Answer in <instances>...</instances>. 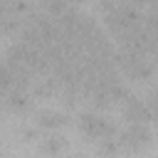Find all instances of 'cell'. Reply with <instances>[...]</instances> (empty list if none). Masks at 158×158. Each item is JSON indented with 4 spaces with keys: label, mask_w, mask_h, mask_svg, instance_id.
I'll return each instance as SVG.
<instances>
[{
    "label": "cell",
    "mask_w": 158,
    "mask_h": 158,
    "mask_svg": "<svg viewBox=\"0 0 158 158\" xmlns=\"http://www.w3.org/2000/svg\"><path fill=\"white\" fill-rule=\"evenodd\" d=\"M35 104H37V99L32 96L30 89H10V91H2V106L12 116L35 114V109H37Z\"/></svg>",
    "instance_id": "4"
},
{
    "label": "cell",
    "mask_w": 158,
    "mask_h": 158,
    "mask_svg": "<svg viewBox=\"0 0 158 158\" xmlns=\"http://www.w3.org/2000/svg\"><path fill=\"white\" fill-rule=\"evenodd\" d=\"M74 126H77L79 136H84V141H91V143L109 138V136H118V131H121V126L114 118H109L104 111H96L91 106H84L77 111Z\"/></svg>",
    "instance_id": "1"
},
{
    "label": "cell",
    "mask_w": 158,
    "mask_h": 158,
    "mask_svg": "<svg viewBox=\"0 0 158 158\" xmlns=\"http://www.w3.org/2000/svg\"><path fill=\"white\" fill-rule=\"evenodd\" d=\"M64 158H86V156H84V153H67Z\"/></svg>",
    "instance_id": "12"
},
{
    "label": "cell",
    "mask_w": 158,
    "mask_h": 158,
    "mask_svg": "<svg viewBox=\"0 0 158 158\" xmlns=\"http://www.w3.org/2000/svg\"><path fill=\"white\" fill-rule=\"evenodd\" d=\"M118 109H121V116H123L126 123H148V126L153 123V111H151L146 96L133 94V96H128Z\"/></svg>",
    "instance_id": "5"
},
{
    "label": "cell",
    "mask_w": 158,
    "mask_h": 158,
    "mask_svg": "<svg viewBox=\"0 0 158 158\" xmlns=\"http://www.w3.org/2000/svg\"><path fill=\"white\" fill-rule=\"evenodd\" d=\"M94 148H96V156H99V158H123V156H126V153H123V148H121L118 136L101 138V141H96V143H94Z\"/></svg>",
    "instance_id": "7"
},
{
    "label": "cell",
    "mask_w": 158,
    "mask_h": 158,
    "mask_svg": "<svg viewBox=\"0 0 158 158\" xmlns=\"http://www.w3.org/2000/svg\"><path fill=\"white\" fill-rule=\"evenodd\" d=\"M123 2H126V0H96V10H99V12H101V17H104V15L116 12Z\"/></svg>",
    "instance_id": "11"
},
{
    "label": "cell",
    "mask_w": 158,
    "mask_h": 158,
    "mask_svg": "<svg viewBox=\"0 0 158 158\" xmlns=\"http://www.w3.org/2000/svg\"><path fill=\"white\" fill-rule=\"evenodd\" d=\"M44 136V131L35 123V121H25L17 126V138L25 141V143H40V138Z\"/></svg>",
    "instance_id": "8"
},
{
    "label": "cell",
    "mask_w": 158,
    "mask_h": 158,
    "mask_svg": "<svg viewBox=\"0 0 158 158\" xmlns=\"http://www.w3.org/2000/svg\"><path fill=\"white\" fill-rule=\"evenodd\" d=\"M143 27L158 37V10H143Z\"/></svg>",
    "instance_id": "10"
},
{
    "label": "cell",
    "mask_w": 158,
    "mask_h": 158,
    "mask_svg": "<svg viewBox=\"0 0 158 158\" xmlns=\"http://www.w3.org/2000/svg\"><path fill=\"white\" fill-rule=\"evenodd\" d=\"M37 7L44 10L47 15H52V17L57 20V17H62L67 10H72L74 5H69L67 0H37Z\"/></svg>",
    "instance_id": "9"
},
{
    "label": "cell",
    "mask_w": 158,
    "mask_h": 158,
    "mask_svg": "<svg viewBox=\"0 0 158 158\" xmlns=\"http://www.w3.org/2000/svg\"><path fill=\"white\" fill-rule=\"evenodd\" d=\"M32 121H35L44 133L64 131L67 126H72V123H74V118H72V114H69V111H64V109H52V106H40V109H35Z\"/></svg>",
    "instance_id": "3"
},
{
    "label": "cell",
    "mask_w": 158,
    "mask_h": 158,
    "mask_svg": "<svg viewBox=\"0 0 158 158\" xmlns=\"http://www.w3.org/2000/svg\"><path fill=\"white\" fill-rule=\"evenodd\" d=\"M37 151L44 156V158H64L67 151H69V138L62 133V131H52V133H44L37 143Z\"/></svg>",
    "instance_id": "6"
},
{
    "label": "cell",
    "mask_w": 158,
    "mask_h": 158,
    "mask_svg": "<svg viewBox=\"0 0 158 158\" xmlns=\"http://www.w3.org/2000/svg\"><path fill=\"white\" fill-rule=\"evenodd\" d=\"M118 141H121V148L126 156H136V153H143L146 148L153 146L156 131L148 123H126L118 131Z\"/></svg>",
    "instance_id": "2"
}]
</instances>
